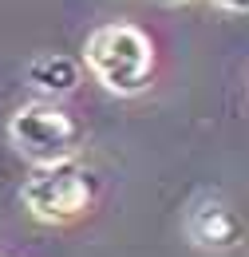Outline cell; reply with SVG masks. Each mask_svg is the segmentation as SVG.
I'll return each instance as SVG.
<instances>
[{
    "label": "cell",
    "mask_w": 249,
    "mask_h": 257,
    "mask_svg": "<svg viewBox=\"0 0 249 257\" xmlns=\"http://www.w3.org/2000/svg\"><path fill=\"white\" fill-rule=\"evenodd\" d=\"M87 64L111 91H139L151 79V40L131 24H107L87 40Z\"/></svg>",
    "instance_id": "1"
},
{
    "label": "cell",
    "mask_w": 249,
    "mask_h": 257,
    "mask_svg": "<svg viewBox=\"0 0 249 257\" xmlns=\"http://www.w3.org/2000/svg\"><path fill=\"white\" fill-rule=\"evenodd\" d=\"M8 135L16 143L20 155H28L36 166H56V162H67L75 151H79V139L83 131L79 123L60 111L56 103H32V107H20L8 123Z\"/></svg>",
    "instance_id": "2"
},
{
    "label": "cell",
    "mask_w": 249,
    "mask_h": 257,
    "mask_svg": "<svg viewBox=\"0 0 249 257\" xmlns=\"http://www.w3.org/2000/svg\"><path fill=\"white\" fill-rule=\"evenodd\" d=\"M24 206L40 222H67L91 206V174L71 159L36 166V174L24 182Z\"/></svg>",
    "instance_id": "3"
},
{
    "label": "cell",
    "mask_w": 249,
    "mask_h": 257,
    "mask_svg": "<svg viewBox=\"0 0 249 257\" xmlns=\"http://www.w3.org/2000/svg\"><path fill=\"white\" fill-rule=\"evenodd\" d=\"M190 237L202 249H233L245 237V225L221 198H202L190 210Z\"/></svg>",
    "instance_id": "4"
},
{
    "label": "cell",
    "mask_w": 249,
    "mask_h": 257,
    "mask_svg": "<svg viewBox=\"0 0 249 257\" xmlns=\"http://www.w3.org/2000/svg\"><path fill=\"white\" fill-rule=\"evenodd\" d=\"M28 83L48 91V95H63V91H71L79 83V67L67 56H36L28 64Z\"/></svg>",
    "instance_id": "5"
},
{
    "label": "cell",
    "mask_w": 249,
    "mask_h": 257,
    "mask_svg": "<svg viewBox=\"0 0 249 257\" xmlns=\"http://www.w3.org/2000/svg\"><path fill=\"white\" fill-rule=\"evenodd\" d=\"M225 8H233V12H249V0H221Z\"/></svg>",
    "instance_id": "6"
}]
</instances>
